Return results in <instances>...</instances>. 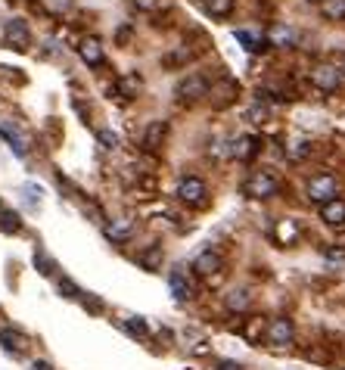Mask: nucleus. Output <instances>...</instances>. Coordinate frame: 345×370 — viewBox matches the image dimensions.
<instances>
[{
    "label": "nucleus",
    "instance_id": "obj_1",
    "mask_svg": "<svg viewBox=\"0 0 345 370\" xmlns=\"http://www.w3.org/2000/svg\"><path fill=\"white\" fill-rule=\"evenodd\" d=\"M243 190H246L249 199H271V196H277V190H280V177L274 175L271 169H258L246 177Z\"/></svg>",
    "mask_w": 345,
    "mask_h": 370
},
{
    "label": "nucleus",
    "instance_id": "obj_2",
    "mask_svg": "<svg viewBox=\"0 0 345 370\" xmlns=\"http://www.w3.org/2000/svg\"><path fill=\"white\" fill-rule=\"evenodd\" d=\"M311 84L320 94H336L342 88V69H336L333 62H318L311 69Z\"/></svg>",
    "mask_w": 345,
    "mask_h": 370
},
{
    "label": "nucleus",
    "instance_id": "obj_3",
    "mask_svg": "<svg viewBox=\"0 0 345 370\" xmlns=\"http://www.w3.org/2000/svg\"><path fill=\"white\" fill-rule=\"evenodd\" d=\"M177 100L181 103H199V100H205V97L212 94V84H209V78L205 75H187V78L177 84Z\"/></svg>",
    "mask_w": 345,
    "mask_h": 370
},
{
    "label": "nucleus",
    "instance_id": "obj_4",
    "mask_svg": "<svg viewBox=\"0 0 345 370\" xmlns=\"http://www.w3.org/2000/svg\"><path fill=\"white\" fill-rule=\"evenodd\" d=\"M3 44H7L10 50L25 53L28 44H31V28H28V22L25 19H10L7 25H3Z\"/></svg>",
    "mask_w": 345,
    "mask_h": 370
},
{
    "label": "nucleus",
    "instance_id": "obj_5",
    "mask_svg": "<svg viewBox=\"0 0 345 370\" xmlns=\"http://www.w3.org/2000/svg\"><path fill=\"white\" fill-rule=\"evenodd\" d=\"M336 193H339V181L333 175H314L311 181H308V199L318 202V206L336 199Z\"/></svg>",
    "mask_w": 345,
    "mask_h": 370
},
{
    "label": "nucleus",
    "instance_id": "obj_6",
    "mask_svg": "<svg viewBox=\"0 0 345 370\" xmlns=\"http://www.w3.org/2000/svg\"><path fill=\"white\" fill-rule=\"evenodd\" d=\"M205 196H209V187H205L203 177H183L177 184V199L183 206H205Z\"/></svg>",
    "mask_w": 345,
    "mask_h": 370
},
{
    "label": "nucleus",
    "instance_id": "obj_7",
    "mask_svg": "<svg viewBox=\"0 0 345 370\" xmlns=\"http://www.w3.org/2000/svg\"><path fill=\"white\" fill-rule=\"evenodd\" d=\"M264 339L271 345H290L292 339H296V327H292L290 317H274V321H268V330H264Z\"/></svg>",
    "mask_w": 345,
    "mask_h": 370
},
{
    "label": "nucleus",
    "instance_id": "obj_8",
    "mask_svg": "<svg viewBox=\"0 0 345 370\" xmlns=\"http://www.w3.org/2000/svg\"><path fill=\"white\" fill-rule=\"evenodd\" d=\"M224 271V258L218 256V252H212V249H205V252H199L196 256V262H193V274L196 277H218Z\"/></svg>",
    "mask_w": 345,
    "mask_h": 370
},
{
    "label": "nucleus",
    "instance_id": "obj_9",
    "mask_svg": "<svg viewBox=\"0 0 345 370\" xmlns=\"http://www.w3.org/2000/svg\"><path fill=\"white\" fill-rule=\"evenodd\" d=\"M258 149H261V140H258L255 134H243V137H237V140L230 143V159L249 162L258 156Z\"/></svg>",
    "mask_w": 345,
    "mask_h": 370
},
{
    "label": "nucleus",
    "instance_id": "obj_10",
    "mask_svg": "<svg viewBox=\"0 0 345 370\" xmlns=\"http://www.w3.org/2000/svg\"><path fill=\"white\" fill-rule=\"evenodd\" d=\"M168 286H171V296H175L177 302H190V299H196V286H193V280H190L183 271H171Z\"/></svg>",
    "mask_w": 345,
    "mask_h": 370
},
{
    "label": "nucleus",
    "instance_id": "obj_11",
    "mask_svg": "<svg viewBox=\"0 0 345 370\" xmlns=\"http://www.w3.org/2000/svg\"><path fill=\"white\" fill-rule=\"evenodd\" d=\"M298 40V32L292 25H286V22H274L271 32H268V47H296Z\"/></svg>",
    "mask_w": 345,
    "mask_h": 370
},
{
    "label": "nucleus",
    "instance_id": "obj_12",
    "mask_svg": "<svg viewBox=\"0 0 345 370\" xmlns=\"http://www.w3.org/2000/svg\"><path fill=\"white\" fill-rule=\"evenodd\" d=\"M165 137H168V121H162V119L149 121L146 131H143V149H149V153H156V149H162Z\"/></svg>",
    "mask_w": 345,
    "mask_h": 370
},
{
    "label": "nucleus",
    "instance_id": "obj_13",
    "mask_svg": "<svg viewBox=\"0 0 345 370\" xmlns=\"http://www.w3.org/2000/svg\"><path fill=\"white\" fill-rule=\"evenodd\" d=\"M78 56H81L88 66H100V62H103V44H100V38L88 34V38L78 40Z\"/></svg>",
    "mask_w": 345,
    "mask_h": 370
},
{
    "label": "nucleus",
    "instance_id": "obj_14",
    "mask_svg": "<svg viewBox=\"0 0 345 370\" xmlns=\"http://www.w3.org/2000/svg\"><path fill=\"white\" fill-rule=\"evenodd\" d=\"M320 221L330 224V227H342L345 224V199H330L320 206Z\"/></svg>",
    "mask_w": 345,
    "mask_h": 370
},
{
    "label": "nucleus",
    "instance_id": "obj_15",
    "mask_svg": "<svg viewBox=\"0 0 345 370\" xmlns=\"http://www.w3.org/2000/svg\"><path fill=\"white\" fill-rule=\"evenodd\" d=\"M103 234H106L112 243H125L131 234H134V221H131V218H112V221L103 224Z\"/></svg>",
    "mask_w": 345,
    "mask_h": 370
},
{
    "label": "nucleus",
    "instance_id": "obj_16",
    "mask_svg": "<svg viewBox=\"0 0 345 370\" xmlns=\"http://www.w3.org/2000/svg\"><path fill=\"white\" fill-rule=\"evenodd\" d=\"M224 308L230 311V314H243V311L252 308V293L249 290H233L224 296Z\"/></svg>",
    "mask_w": 345,
    "mask_h": 370
},
{
    "label": "nucleus",
    "instance_id": "obj_17",
    "mask_svg": "<svg viewBox=\"0 0 345 370\" xmlns=\"http://www.w3.org/2000/svg\"><path fill=\"white\" fill-rule=\"evenodd\" d=\"M0 345L10 352V355H19V352H25L28 349V336L22 330H0Z\"/></svg>",
    "mask_w": 345,
    "mask_h": 370
},
{
    "label": "nucleus",
    "instance_id": "obj_18",
    "mask_svg": "<svg viewBox=\"0 0 345 370\" xmlns=\"http://www.w3.org/2000/svg\"><path fill=\"white\" fill-rule=\"evenodd\" d=\"M233 38L243 44L249 53H261V50H268V38H258V34H252V32H246V28H237L233 32Z\"/></svg>",
    "mask_w": 345,
    "mask_h": 370
},
{
    "label": "nucleus",
    "instance_id": "obj_19",
    "mask_svg": "<svg viewBox=\"0 0 345 370\" xmlns=\"http://www.w3.org/2000/svg\"><path fill=\"white\" fill-rule=\"evenodd\" d=\"M122 330L128 333V336H134V339H146L149 336V323L143 321V317H137V314H128V317H122Z\"/></svg>",
    "mask_w": 345,
    "mask_h": 370
},
{
    "label": "nucleus",
    "instance_id": "obj_20",
    "mask_svg": "<svg viewBox=\"0 0 345 370\" xmlns=\"http://www.w3.org/2000/svg\"><path fill=\"white\" fill-rule=\"evenodd\" d=\"M320 16L330 22H345V0H320Z\"/></svg>",
    "mask_w": 345,
    "mask_h": 370
},
{
    "label": "nucleus",
    "instance_id": "obj_21",
    "mask_svg": "<svg viewBox=\"0 0 345 370\" xmlns=\"http://www.w3.org/2000/svg\"><path fill=\"white\" fill-rule=\"evenodd\" d=\"M19 227H22V218H19V212L0 209V234L13 236V234H19Z\"/></svg>",
    "mask_w": 345,
    "mask_h": 370
},
{
    "label": "nucleus",
    "instance_id": "obj_22",
    "mask_svg": "<svg viewBox=\"0 0 345 370\" xmlns=\"http://www.w3.org/2000/svg\"><path fill=\"white\" fill-rule=\"evenodd\" d=\"M0 140H7L10 143V149H13L16 156H25V143H22V137L16 134V131H10V128H3V125H0Z\"/></svg>",
    "mask_w": 345,
    "mask_h": 370
},
{
    "label": "nucleus",
    "instance_id": "obj_23",
    "mask_svg": "<svg viewBox=\"0 0 345 370\" xmlns=\"http://www.w3.org/2000/svg\"><path fill=\"white\" fill-rule=\"evenodd\" d=\"M205 10H209L215 19H224V16L233 13V0H205Z\"/></svg>",
    "mask_w": 345,
    "mask_h": 370
},
{
    "label": "nucleus",
    "instance_id": "obj_24",
    "mask_svg": "<svg viewBox=\"0 0 345 370\" xmlns=\"http://www.w3.org/2000/svg\"><path fill=\"white\" fill-rule=\"evenodd\" d=\"M162 258H165L162 246H153V249H146V252H143V256H140V264H143V268H146V271H156L159 264H162Z\"/></svg>",
    "mask_w": 345,
    "mask_h": 370
},
{
    "label": "nucleus",
    "instance_id": "obj_25",
    "mask_svg": "<svg viewBox=\"0 0 345 370\" xmlns=\"http://www.w3.org/2000/svg\"><path fill=\"white\" fill-rule=\"evenodd\" d=\"M268 115H271V109L264 106V103H255V106L246 109V121H252V125H264Z\"/></svg>",
    "mask_w": 345,
    "mask_h": 370
},
{
    "label": "nucleus",
    "instance_id": "obj_26",
    "mask_svg": "<svg viewBox=\"0 0 345 370\" xmlns=\"http://www.w3.org/2000/svg\"><path fill=\"white\" fill-rule=\"evenodd\" d=\"M218 94H221V97H215V106L221 109V106H227V103H233V97H237V84H233V81H227V84H221V88H218Z\"/></svg>",
    "mask_w": 345,
    "mask_h": 370
},
{
    "label": "nucleus",
    "instance_id": "obj_27",
    "mask_svg": "<svg viewBox=\"0 0 345 370\" xmlns=\"http://www.w3.org/2000/svg\"><path fill=\"white\" fill-rule=\"evenodd\" d=\"M264 330H268V323H264V317H252V323H249V327H246V339H252V343H258Z\"/></svg>",
    "mask_w": 345,
    "mask_h": 370
},
{
    "label": "nucleus",
    "instance_id": "obj_28",
    "mask_svg": "<svg viewBox=\"0 0 345 370\" xmlns=\"http://www.w3.org/2000/svg\"><path fill=\"white\" fill-rule=\"evenodd\" d=\"M44 10H47L50 16H62L72 10V0H44Z\"/></svg>",
    "mask_w": 345,
    "mask_h": 370
},
{
    "label": "nucleus",
    "instance_id": "obj_29",
    "mask_svg": "<svg viewBox=\"0 0 345 370\" xmlns=\"http://www.w3.org/2000/svg\"><path fill=\"white\" fill-rule=\"evenodd\" d=\"M324 258L330 264H345V249H339V246H330V249H324Z\"/></svg>",
    "mask_w": 345,
    "mask_h": 370
},
{
    "label": "nucleus",
    "instance_id": "obj_30",
    "mask_svg": "<svg viewBox=\"0 0 345 370\" xmlns=\"http://www.w3.org/2000/svg\"><path fill=\"white\" fill-rule=\"evenodd\" d=\"M97 140H100L106 149H118V134H112V131H100Z\"/></svg>",
    "mask_w": 345,
    "mask_h": 370
},
{
    "label": "nucleus",
    "instance_id": "obj_31",
    "mask_svg": "<svg viewBox=\"0 0 345 370\" xmlns=\"http://www.w3.org/2000/svg\"><path fill=\"white\" fill-rule=\"evenodd\" d=\"M296 234H298V230H296V224H292V221H283V224L277 227V236H280L283 243H290Z\"/></svg>",
    "mask_w": 345,
    "mask_h": 370
},
{
    "label": "nucleus",
    "instance_id": "obj_32",
    "mask_svg": "<svg viewBox=\"0 0 345 370\" xmlns=\"http://www.w3.org/2000/svg\"><path fill=\"white\" fill-rule=\"evenodd\" d=\"M137 10H143V13H153V10L159 7V0H131Z\"/></svg>",
    "mask_w": 345,
    "mask_h": 370
},
{
    "label": "nucleus",
    "instance_id": "obj_33",
    "mask_svg": "<svg viewBox=\"0 0 345 370\" xmlns=\"http://www.w3.org/2000/svg\"><path fill=\"white\" fill-rule=\"evenodd\" d=\"M60 290L66 293V299H78V286H72V280H62Z\"/></svg>",
    "mask_w": 345,
    "mask_h": 370
},
{
    "label": "nucleus",
    "instance_id": "obj_34",
    "mask_svg": "<svg viewBox=\"0 0 345 370\" xmlns=\"http://www.w3.org/2000/svg\"><path fill=\"white\" fill-rule=\"evenodd\" d=\"M218 370H243V367H240L237 361H221L218 364Z\"/></svg>",
    "mask_w": 345,
    "mask_h": 370
},
{
    "label": "nucleus",
    "instance_id": "obj_35",
    "mask_svg": "<svg viewBox=\"0 0 345 370\" xmlns=\"http://www.w3.org/2000/svg\"><path fill=\"white\" fill-rule=\"evenodd\" d=\"M31 370H53V367H50L47 361H34V364H31Z\"/></svg>",
    "mask_w": 345,
    "mask_h": 370
},
{
    "label": "nucleus",
    "instance_id": "obj_36",
    "mask_svg": "<svg viewBox=\"0 0 345 370\" xmlns=\"http://www.w3.org/2000/svg\"><path fill=\"white\" fill-rule=\"evenodd\" d=\"M342 75H345V60H342Z\"/></svg>",
    "mask_w": 345,
    "mask_h": 370
},
{
    "label": "nucleus",
    "instance_id": "obj_37",
    "mask_svg": "<svg viewBox=\"0 0 345 370\" xmlns=\"http://www.w3.org/2000/svg\"><path fill=\"white\" fill-rule=\"evenodd\" d=\"M0 209H3V206H0Z\"/></svg>",
    "mask_w": 345,
    "mask_h": 370
}]
</instances>
